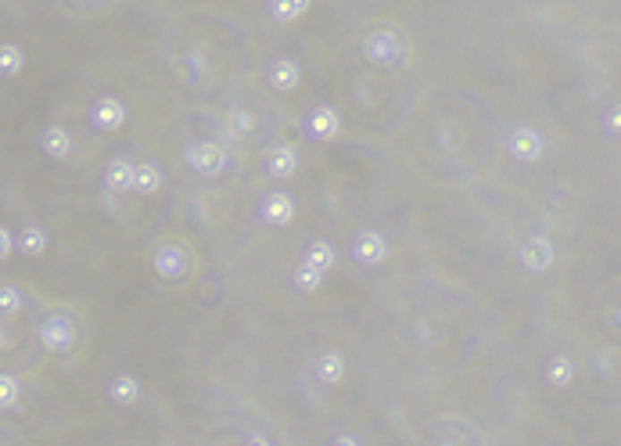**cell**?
<instances>
[{
  "instance_id": "cell-1",
  "label": "cell",
  "mask_w": 621,
  "mask_h": 446,
  "mask_svg": "<svg viewBox=\"0 0 621 446\" xmlns=\"http://www.w3.org/2000/svg\"><path fill=\"white\" fill-rule=\"evenodd\" d=\"M360 51H363V62L381 69V73H396V69H406L410 58H413V47H410V37L392 26V22H378L363 33L360 40Z\"/></svg>"
},
{
  "instance_id": "cell-2",
  "label": "cell",
  "mask_w": 621,
  "mask_h": 446,
  "mask_svg": "<svg viewBox=\"0 0 621 446\" xmlns=\"http://www.w3.org/2000/svg\"><path fill=\"white\" fill-rule=\"evenodd\" d=\"M37 339H40L44 353H51V356H58V360H69V356L76 353V346H80V324H76V317H72L69 310H51V313L40 321Z\"/></svg>"
},
{
  "instance_id": "cell-3",
  "label": "cell",
  "mask_w": 621,
  "mask_h": 446,
  "mask_svg": "<svg viewBox=\"0 0 621 446\" xmlns=\"http://www.w3.org/2000/svg\"><path fill=\"white\" fill-rule=\"evenodd\" d=\"M151 270L166 285H183L194 274V249L183 238H169L151 253Z\"/></svg>"
},
{
  "instance_id": "cell-4",
  "label": "cell",
  "mask_w": 621,
  "mask_h": 446,
  "mask_svg": "<svg viewBox=\"0 0 621 446\" xmlns=\"http://www.w3.org/2000/svg\"><path fill=\"white\" fill-rule=\"evenodd\" d=\"M183 162H187V169H191L194 176H201V180H219V176L226 173V166H230V155H226V148H223L219 141H191V144L183 148Z\"/></svg>"
},
{
  "instance_id": "cell-5",
  "label": "cell",
  "mask_w": 621,
  "mask_h": 446,
  "mask_svg": "<svg viewBox=\"0 0 621 446\" xmlns=\"http://www.w3.org/2000/svg\"><path fill=\"white\" fill-rule=\"evenodd\" d=\"M87 123H90L98 133H115V130H123V126L130 123V108H126V101H123L119 94H101V98L90 101Z\"/></svg>"
},
{
  "instance_id": "cell-6",
  "label": "cell",
  "mask_w": 621,
  "mask_h": 446,
  "mask_svg": "<svg viewBox=\"0 0 621 446\" xmlns=\"http://www.w3.org/2000/svg\"><path fill=\"white\" fill-rule=\"evenodd\" d=\"M302 130L313 144H331L342 133V116H338L335 105H313L302 119Z\"/></svg>"
},
{
  "instance_id": "cell-7",
  "label": "cell",
  "mask_w": 621,
  "mask_h": 446,
  "mask_svg": "<svg viewBox=\"0 0 621 446\" xmlns=\"http://www.w3.org/2000/svg\"><path fill=\"white\" fill-rule=\"evenodd\" d=\"M349 256H353L356 267H367V270L381 267L388 260V238L381 231H360L353 238V245H349Z\"/></svg>"
},
{
  "instance_id": "cell-8",
  "label": "cell",
  "mask_w": 621,
  "mask_h": 446,
  "mask_svg": "<svg viewBox=\"0 0 621 446\" xmlns=\"http://www.w3.org/2000/svg\"><path fill=\"white\" fill-rule=\"evenodd\" d=\"M294 216H298V205H294V198L284 187L269 191L259 202V219L266 223V227H287V223H294Z\"/></svg>"
},
{
  "instance_id": "cell-9",
  "label": "cell",
  "mask_w": 621,
  "mask_h": 446,
  "mask_svg": "<svg viewBox=\"0 0 621 446\" xmlns=\"http://www.w3.org/2000/svg\"><path fill=\"white\" fill-rule=\"evenodd\" d=\"M302 169V159H298V148L294 144H276L266 151V176L269 180H294Z\"/></svg>"
},
{
  "instance_id": "cell-10",
  "label": "cell",
  "mask_w": 621,
  "mask_h": 446,
  "mask_svg": "<svg viewBox=\"0 0 621 446\" xmlns=\"http://www.w3.org/2000/svg\"><path fill=\"white\" fill-rule=\"evenodd\" d=\"M557 263V245L546 238V235H535L521 245V267L532 270V274H546L549 267Z\"/></svg>"
},
{
  "instance_id": "cell-11",
  "label": "cell",
  "mask_w": 621,
  "mask_h": 446,
  "mask_svg": "<svg viewBox=\"0 0 621 446\" xmlns=\"http://www.w3.org/2000/svg\"><path fill=\"white\" fill-rule=\"evenodd\" d=\"M506 151L514 155V162H539L542 151H546V144H542L539 130H532V126H517V130L510 133V141H506Z\"/></svg>"
},
{
  "instance_id": "cell-12",
  "label": "cell",
  "mask_w": 621,
  "mask_h": 446,
  "mask_svg": "<svg viewBox=\"0 0 621 446\" xmlns=\"http://www.w3.org/2000/svg\"><path fill=\"white\" fill-rule=\"evenodd\" d=\"M266 80L276 94H294L302 87V65L294 58H273L266 69Z\"/></svg>"
},
{
  "instance_id": "cell-13",
  "label": "cell",
  "mask_w": 621,
  "mask_h": 446,
  "mask_svg": "<svg viewBox=\"0 0 621 446\" xmlns=\"http://www.w3.org/2000/svg\"><path fill=\"white\" fill-rule=\"evenodd\" d=\"M313 374H317L320 385L335 389V385L345 382V374H349V360H345L338 349H324V353L313 360Z\"/></svg>"
},
{
  "instance_id": "cell-14",
  "label": "cell",
  "mask_w": 621,
  "mask_h": 446,
  "mask_svg": "<svg viewBox=\"0 0 621 446\" xmlns=\"http://www.w3.org/2000/svg\"><path fill=\"white\" fill-rule=\"evenodd\" d=\"M40 151H44L47 159H55V162H65V159L72 155V133H69L62 123L44 126V133H40Z\"/></svg>"
},
{
  "instance_id": "cell-15",
  "label": "cell",
  "mask_w": 621,
  "mask_h": 446,
  "mask_svg": "<svg viewBox=\"0 0 621 446\" xmlns=\"http://www.w3.org/2000/svg\"><path fill=\"white\" fill-rule=\"evenodd\" d=\"M302 263L313 267V270H320V274L328 278V274L338 267V249H335L328 238H313V242L305 245V253H302Z\"/></svg>"
},
{
  "instance_id": "cell-16",
  "label": "cell",
  "mask_w": 621,
  "mask_h": 446,
  "mask_svg": "<svg viewBox=\"0 0 621 446\" xmlns=\"http://www.w3.org/2000/svg\"><path fill=\"white\" fill-rule=\"evenodd\" d=\"M133 166L137 162H130V159H108V166H105V191L108 194H130L133 191Z\"/></svg>"
},
{
  "instance_id": "cell-17",
  "label": "cell",
  "mask_w": 621,
  "mask_h": 446,
  "mask_svg": "<svg viewBox=\"0 0 621 446\" xmlns=\"http://www.w3.org/2000/svg\"><path fill=\"white\" fill-rule=\"evenodd\" d=\"M162 184H166V173H162V166H158V162L144 159V162H137V166H133V194H140V198L158 194V191H162Z\"/></svg>"
},
{
  "instance_id": "cell-18",
  "label": "cell",
  "mask_w": 621,
  "mask_h": 446,
  "mask_svg": "<svg viewBox=\"0 0 621 446\" xmlns=\"http://www.w3.org/2000/svg\"><path fill=\"white\" fill-rule=\"evenodd\" d=\"M140 378L137 374H130V371H123V374H115L112 382H108V399L115 403V407H137L140 403Z\"/></svg>"
},
{
  "instance_id": "cell-19",
  "label": "cell",
  "mask_w": 621,
  "mask_h": 446,
  "mask_svg": "<svg viewBox=\"0 0 621 446\" xmlns=\"http://www.w3.org/2000/svg\"><path fill=\"white\" fill-rule=\"evenodd\" d=\"M47 245H51V238H47V231L40 227V223H26V227L15 235V253H22L26 260L44 256V253H47Z\"/></svg>"
},
{
  "instance_id": "cell-20",
  "label": "cell",
  "mask_w": 621,
  "mask_h": 446,
  "mask_svg": "<svg viewBox=\"0 0 621 446\" xmlns=\"http://www.w3.org/2000/svg\"><path fill=\"white\" fill-rule=\"evenodd\" d=\"M309 0H269L266 4V12H269V19L273 22H280V26H291V22H298V19H305L309 15Z\"/></svg>"
},
{
  "instance_id": "cell-21",
  "label": "cell",
  "mask_w": 621,
  "mask_h": 446,
  "mask_svg": "<svg viewBox=\"0 0 621 446\" xmlns=\"http://www.w3.org/2000/svg\"><path fill=\"white\" fill-rule=\"evenodd\" d=\"M574 360L571 356H564V353H557V356H549V364H546V382L553 385V389H567L571 382H574Z\"/></svg>"
},
{
  "instance_id": "cell-22",
  "label": "cell",
  "mask_w": 621,
  "mask_h": 446,
  "mask_svg": "<svg viewBox=\"0 0 621 446\" xmlns=\"http://www.w3.org/2000/svg\"><path fill=\"white\" fill-rule=\"evenodd\" d=\"M223 126H226V137L230 141H244V137L255 133V116L244 112V108H230L226 119H223Z\"/></svg>"
},
{
  "instance_id": "cell-23",
  "label": "cell",
  "mask_w": 621,
  "mask_h": 446,
  "mask_svg": "<svg viewBox=\"0 0 621 446\" xmlns=\"http://www.w3.org/2000/svg\"><path fill=\"white\" fill-rule=\"evenodd\" d=\"M291 285H294V292H302V296H317V292L324 288V274L313 270V267H305V263H298V267L291 270Z\"/></svg>"
},
{
  "instance_id": "cell-24",
  "label": "cell",
  "mask_w": 621,
  "mask_h": 446,
  "mask_svg": "<svg viewBox=\"0 0 621 446\" xmlns=\"http://www.w3.org/2000/svg\"><path fill=\"white\" fill-rule=\"evenodd\" d=\"M26 69V51L19 47V44H0V76H8V80H15L19 73Z\"/></svg>"
},
{
  "instance_id": "cell-25",
  "label": "cell",
  "mask_w": 621,
  "mask_h": 446,
  "mask_svg": "<svg viewBox=\"0 0 621 446\" xmlns=\"http://www.w3.org/2000/svg\"><path fill=\"white\" fill-rule=\"evenodd\" d=\"M22 403V382L8 371H0V410H15Z\"/></svg>"
},
{
  "instance_id": "cell-26",
  "label": "cell",
  "mask_w": 621,
  "mask_h": 446,
  "mask_svg": "<svg viewBox=\"0 0 621 446\" xmlns=\"http://www.w3.org/2000/svg\"><path fill=\"white\" fill-rule=\"evenodd\" d=\"M22 306H26V296L19 285H12V281L0 285V317H19Z\"/></svg>"
},
{
  "instance_id": "cell-27",
  "label": "cell",
  "mask_w": 621,
  "mask_h": 446,
  "mask_svg": "<svg viewBox=\"0 0 621 446\" xmlns=\"http://www.w3.org/2000/svg\"><path fill=\"white\" fill-rule=\"evenodd\" d=\"M603 126H607V133H614V137H621V101L607 108V116H603Z\"/></svg>"
},
{
  "instance_id": "cell-28",
  "label": "cell",
  "mask_w": 621,
  "mask_h": 446,
  "mask_svg": "<svg viewBox=\"0 0 621 446\" xmlns=\"http://www.w3.org/2000/svg\"><path fill=\"white\" fill-rule=\"evenodd\" d=\"M12 253H15V235L4 227V223H0V263L12 260Z\"/></svg>"
},
{
  "instance_id": "cell-29",
  "label": "cell",
  "mask_w": 621,
  "mask_h": 446,
  "mask_svg": "<svg viewBox=\"0 0 621 446\" xmlns=\"http://www.w3.org/2000/svg\"><path fill=\"white\" fill-rule=\"evenodd\" d=\"M328 446H363V442H360L356 435H349V432H345V435H335Z\"/></svg>"
},
{
  "instance_id": "cell-30",
  "label": "cell",
  "mask_w": 621,
  "mask_h": 446,
  "mask_svg": "<svg viewBox=\"0 0 621 446\" xmlns=\"http://www.w3.org/2000/svg\"><path fill=\"white\" fill-rule=\"evenodd\" d=\"M244 446H273V442H269L266 435H259V432H255V435H248V439H244Z\"/></svg>"
}]
</instances>
